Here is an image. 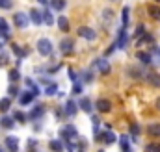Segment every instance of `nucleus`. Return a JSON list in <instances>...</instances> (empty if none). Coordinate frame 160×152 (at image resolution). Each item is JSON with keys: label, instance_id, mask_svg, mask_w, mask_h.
<instances>
[{"label": "nucleus", "instance_id": "e433bc0d", "mask_svg": "<svg viewBox=\"0 0 160 152\" xmlns=\"http://www.w3.org/2000/svg\"><path fill=\"white\" fill-rule=\"evenodd\" d=\"M19 95V87L13 83V85H9V89H8V97H17Z\"/></svg>", "mask_w": 160, "mask_h": 152}, {"label": "nucleus", "instance_id": "f03ea898", "mask_svg": "<svg viewBox=\"0 0 160 152\" xmlns=\"http://www.w3.org/2000/svg\"><path fill=\"white\" fill-rule=\"evenodd\" d=\"M38 52H39L41 56H50L52 54V43H50V39L43 37L38 41Z\"/></svg>", "mask_w": 160, "mask_h": 152}, {"label": "nucleus", "instance_id": "f704fd0d", "mask_svg": "<svg viewBox=\"0 0 160 152\" xmlns=\"http://www.w3.org/2000/svg\"><path fill=\"white\" fill-rule=\"evenodd\" d=\"M13 7V0H0V9H11Z\"/></svg>", "mask_w": 160, "mask_h": 152}, {"label": "nucleus", "instance_id": "de8ad7c7", "mask_svg": "<svg viewBox=\"0 0 160 152\" xmlns=\"http://www.w3.org/2000/svg\"><path fill=\"white\" fill-rule=\"evenodd\" d=\"M155 106H157V110H160V97L157 98V102H155Z\"/></svg>", "mask_w": 160, "mask_h": 152}, {"label": "nucleus", "instance_id": "a18cd8bd", "mask_svg": "<svg viewBox=\"0 0 160 152\" xmlns=\"http://www.w3.org/2000/svg\"><path fill=\"white\" fill-rule=\"evenodd\" d=\"M8 63V56L6 54H0V65H6Z\"/></svg>", "mask_w": 160, "mask_h": 152}, {"label": "nucleus", "instance_id": "9b49d317", "mask_svg": "<svg viewBox=\"0 0 160 152\" xmlns=\"http://www.w3.org/2000/svg\"><path fill=\"white\" fill-rule=\"evenodd\" d=\"M95 108H97L101 113H108V112L112 110V104H110V100H106V98H99V100L95 102Z\"/></svg>", "mask_w": 160, "mask_h": 152}, {"label": "nucleus", "instance_id": "4468645a", "mask_svg": "<svg viewBox=\"0 0 160 152\" xmlns=\"http://www.w3.org/2000/svg\"><path fill=\"white\" fill-rule=\"evenodd\" d=\"M15 122H17V121H15L13 117H8V115H2V117H0V126H2L4 130H11Z\"/></svg>", "mask_w": 160, "mask_h": 152}, {"label": "nucleus", "instance_id": "1a4fd4ad", "mask_svg": "<svg viewBox=\"0 0 160 152\" xmlns=\"http://www.w3.org/2000/svg\"><path fill=\"white\" fill-rule=\"evenodd\" d=\"M97 139H99V141H102V143H106V145H112L118 137H116V134H114V132L106 130V132H102V134H97Z\"/></svg>", "mask_w": 160, "mask_h": 152}, {"label": "nucleus", "instance_id": "5701e85b", "mask_svg": "<svg viewBox=\"0 0 160 152\" xmlns=\"http://www.w3.org/2000/svg\"><path fill=\"white\" fill-rule=\"evenodd\" d=\"M58 28L62 30V32H69V19L67 17H58Z\"/></svg>", "mask_w": 160, "mask_h": 152}, {"label": "nucleus", "instance_id": "2f4dec72", "mask_svg": "<svg viewBox=\"0 0 160 152\" xmlns=\"http://www.w3.org/2000/svg\"><path fill=\"white\" fill-rule=\"evenodd\" d=\"M145 43H153V36L151 34H143L142 37L138 39V45H145Z\"/></svg>", "mask_w": 160, "mask_h": 152}, {"label": "nucleus", "instance_id": "393cba45", "mask_svg": "<svg viewBox=\"0 0 160 152\" xmlns=\"http://www.w3.org/2000/svg\"><path fill=\"white\" fill-rule=\"evenodd\" d=\"M11 50H13V52L17 54V58H19V59H22V58H24V56L28 54V50H22V48H21L19 45H17V43H11Z\"/></svg>", "mask_w": 160, "mask_h": 152}, {"label": "nucleus", "instance_id": "7ed1b4c3", "mask_svg": "<svg viewBox=\"0 0 160 152\" xmlns=\"http://www.w3.org/2000/svg\"><path fill=\"white\" fill-rule=\"evenodd\" d=\"M60 135H62V139H65V141H71V139H75V137L78 135V132H77V126H73V124H65V126L62 128Z\"/></svg>", "mask_w": 160, "mask_h": 152}, {"label": "nucleus", "instance_id": "a211bd4d", "mask_svg": "<svg viewBox=\"0 0 160 152\" xmlns=\"http://www.w3.org/2000/svg\"><path fill=\"white\" fill-rule=\"evenodd\" d=\"M43 24H47V26H52L54 24V17H52V11L50 9H43Z\"/></svg>", "mask_w": 160, "mask_h": 152}, {"label": "nucleus", "instance_id": "dca6fc26", "mask_svg": "<svg viewBox=\"0 0 160 152\" xmlns=\"http://www.w3.org/2000/svg\"><path fill=\"white\" fill-rule=\"evenodd\" d=\"M147 11H149V17H151V19L160 21V6H157V4H149V6H147Z\"/></svg>", "mask_w": 160, "mask_h": 152}, {"label": "nucleus", "instance_id": "f3484780", "mask_svg": "<svg viewBox=\"0 0 160 152\" xmlns=\"http://www.w3.org/2000/svg\"><path fill=\"white\" fill-rule=\"evenodd\" d=\"M78 108L82 110V112L89 113V112L93 110V104H91V100H89V98H80V100H78Z\"/></svg>", "mask_w": 160, "mask_h": 152}, {"label": "nucleus", "instance_id": "58836bf2", "mask_svg": "<svg viewBox=\"0 0 160 152\" xmlns=\"http://www.w3.org/2000/svg\"><path fill=\"white\" fill-rule=\"evenodd\" d=\"M143 34H145V26H143V24H140V26L136 28V34H134V39H140L142 36H143Z\"/></svg>", "mask_w": 160, "mask_h": 152}, {"label": "nucleus", "instance_id": "6e6552de", "mask_svg": "<svg viewBox=\"0 0 160 152\" xmlns=\"http://www.w3.org/2000/svg\"><path fill=\"white\" fill-rule=\"evenodd\" d=\"M60 50H62V54H71L75 50V41L73 39H62L60 41Z\"/></svg>", "mask_w": 160, "mask_h": 152}, {"label": "nucleus", "instance_id": "423d86ee", "mask_svg": "<svg viewBox=\"0 0 160 152\" xmlns=\"http://www.w3.org/2000/svg\"><path fill=\"white\" fill-rule=\"evenodd\" d=\"M78 110L80 108H78V102H77V100L69 98V100L65 102V115H67V117H75Z\"/></svg>", "mask_w": 160, "mask_h": 152}, {"label": "nucleus", "instance_id": "bb28decb", "mask_svg": "<svg viewBox=\"0 0 160 152\" xmlns=\"http://www.w3.org/2000/svg\"><path fill=\"white\" fill-rule=\"evenodd\" d=\"M136 58H138L142 63H145V65H149V63H151V54H149V52H138V54H136Z\"/></svg>", "mask_w": 160, "mask_h": 152}, {"label": "nucleus", "instance_id": "3c124183", "mask_svg": "<svg viewBox=\"0 0 160 152\" xmlns=\"http://www.w3.org/2000/svg\"><path fill=\"white\" fill-rule=\"evenodd\" d=\"M97 152H104V150H97Z\"/></svg>", "mask_w": 160, "mask_h": 152}, {"label": "nucleus", "instance_id": "0eeeda50", "mask_svg": "<svg viewBox=\"0 0 160 152\" xmlns=\"http://www.w3.org/2000/svg\"><path fill=\"white\" fill-rule=\"evenodd\" d=\"M4 145H6V149H8L9 152L19 150V139H17L15 135H8V137L4 139Z\"/></svg>", "mask_w": 160, "mask_h": 152}, {"label": "nucleus", "instance_id": "6ab92c4d", "mask_svg": "<svg viewBox=\"0 0 160 152\" xmlns=\"http://www.w3.org/2000/svg\"><path fill=\"white\" fill-rule=\"evenodd\" d=\"M48 4H50V7H52L54 11H62V9H65V6H67L65 0H48Z\"/></svg>", "mask_w": 160, "mask_h": 152}, {"label": "nucleus", "instance_id": "49530a36", "mask_svg": "<svg viewBox=\"0 0 160 152\" xmlns=\"http://www.w3.org/2000/svg\"><path fill=\"white\" fill-rule=\"evenodd\" d=\"M54 113H56V119H62V110H60V108H56Z\"/></svg>", "mask_w": 160, "mask_h": 152}, {"label": "nucleus", "instance_id": "c756f323", "mask_svg": "<svg viewBox=\"0 0 160 152\" xmlns=\"http://www.w3.org/2000/svg\"><path fill=\"white\" fill-rule=\"evenodd\" d=\"M121 22H123V28L128 26V7H127V6H125L123 11H121Z\"/></svg>", "mask_w": 160, "mask_h": 152}, {"label": "nucleus", "instance_id": "5fc2aeb1", "mask_svg": "<svg viewBox=\"0 0 160 152\" xmlns=\"http://www.w3.org/2000/svg\"><path fill=\"white\" fill-rule=\"evenodd\" d=\"M158 56H160V50H158Z\"/></svg>", "mask_w": 160, "mask_h": 152}, {"label": "nucleus", "instance_id": "4be33fe9", "mask_svg": "<svg viewBox=\"0 0 160 152\" xmlns=\"http://www.w3.org/2000/svg\"><path fill=\"white\" fill-rule=\"evenodd\" d=\"M11 108V97H4L0 98V113H6Z\"/></svg>", "mask_w": 160, "mask_h": 152}, {"label": "nucleus", "instance_id": "c9c22d12", "mask_svg": "<svg viewBox=\"0 0 160 152\" xmlns=\"http://www.w3.org/2000/svg\"><path fill=\"white\" fill-rule=\"evenodd\" d=\"M145 150L147 152H160V145L158 143H149V145L145 147Z\"/></svg>", "mask_w": 160, "mask_h": 152}, {"label": "nucleus", "instance_id": "39448f33", "mask_svg": "<svg viewBox=\"0 0 160 152\" xmlns=\"http://www.w3.org/2000/svg\"><path fill=\"white\" fill-rule=\"evenodd\" d=\"M34 98H36V95L28 89V91H22L21 95H19V104L21 106H30L32 102H34Z\"/></svg>", "mask_w": 160, "mask_h": 152}, {"label": "nucleus", "instance_id": "aec40b11", "mask_svg": "<svg viewBox=\"0 0 160 152\" xmlns=\"http://www.w3.org/2000/svg\"><path fill=\"white\" fill-rule=\"evenodd\" d=\"M145 78H147V82H149L153 87H160V74L158 73H149Z\"/></svg>", "mask_w": 160, "mask_h": 152}, {"label": "nucleus", "instance_id": "cd10ccee", "mask_svg": "<svg viewBox=\"0 0 160 152\" xmlns=\"http://www.w3.org/2000/svg\"><path fill=\"white\" fill-rule=\"evenodd\" d=\"M56 93H58V83H48V85L45 87V95L52 97V95H56Z\"/></svg>", "mask_w": 160, "mask_h": 152}, {"label": "nucleus", "instance_id": "4c0bfd02", "mask_svg": "<svg viewBox=\"0 0 160 152\" xmlns=\"http://www.w3.org/2000/svg\"><path fill=\"white\" fill-rule=\"evenodd\" d=\"M19 78H21V74H19V71L17 69H13V71H9V80L15 83V82H19Z\"/></svg>", "mask_w": 160, "mask_h": 152}, {"label": "nucleus", "instance_id": "412c9836", "mask_svg": "<svg viewBox=\"0 0 160 152\" xmlns=\"http://www.w3.org/2000/svg\"><path fill=\"white\" fill-rule=\"evenodd\" d=\"M48 147H50L52 152H63L65 150V149H63V143H62L60 139H52V141L48 143Z\"/></svg>", "mask_w": 160, "mask_h": 152}, {"label": "nucleus", "instance_id": "603ef678", "mask_svg": "<svg viewBox=\"0 0 160 152\" xmlns=\"http://www.w3.org/2000/svg\"><path fill=\"white\" fill-rule=\"evenodd\" d=\"M77 152H84V150H77Z\"/></svg>", "mask_w": 160, "mask_h": 152}, {"label": "nucleus", "instance_id": "9d476101", "mask_svg": "<svg viewBox=\"0 0 160 152\" xmlns=\"http://www.w3.org/2000/svg\"><path fill=\"white\" fill-rule=\"evenodd\" d=\"M93 65H95L102 74H108V73H110V63L106 61V58H99V59H95Z\"/></svg>", "mask_w": 160, "mask_h": 152}, {"label": "nucleus", "instance_id": "79ce46f5", "mask_svg": "<svg viewBox=\"0 0 160 152\" xmlns=\"http://www.w3.org/2000/svg\"><path fill=\"white\" fill-rule=\"evenodd\" d=\"M130 76H134V78H142V71H138V69H130Z\"/></svg>", "mask_w": 160, "mask_h": 152}, {"label": "nucleus", "instance_id": "2eb2a0df", "mask_svg": "<svg viewBox=\"0 0 160 152\" xmlns=\"http://www.w3.org/2000/svg\"><path fill=\"white\" fill-rule=\"evenodd\" d=\"M43 115H45V106H36V108L28 113V119H30V121H38Z\"/></svg>", "mask_w": 160, "mask_h": 152}, {"label": "nucleus", "instance_id": "c03bdc74", "mask_svg": "<svg viewBox=\"0 0 160 152\" xmlns=\"http://www.w3.org/2000/svg\"><path fill=\"white\" fill-rule=\"evenodd\" d=\"M93 80V74H91V71H86V74H84V82H91Z\"/></svg>", "mask_w": 160, "mask_h": 152}, {"label": "nucleus", "instance_id": "7c9ffc66", "mask_svg": "<svg viewBox=\"0 0 160 152\" xmlns=\"http://www.w3.org/2000/svg\"><path fill=\"white\" fill-rule=\"evenodd\" d=\"M147 134H151V135H160V124H149V126H147Z\"/></svg>", "mask_w": 160, "mask_h": 152}, {"label": "nucleus", "instance_id": "f257e3e1", "mask_svg": "<svg viewBox=\"0 0 160 152\" xmlns=\"http://www.w3.org/2000/svg\"><path fill=\"white\" fill-rule=\"evenodd\" d=\"M28 22H30L28 13H24V11H17V13H13V24H15L17 28L24 30V28H28Z\"/></svg>", "mask_w": 160, "mask_h": 152}, {"label": "nucleus", "instance_id": "20e7f679", "mask_svg": "<svg viewBox=\"0 0 160 152\" xmlns=\"http://www.w3.org/2000/svg\"><path fill=\"white\" fill-rule=\"evenodd\" d=\"M78 36L82 39H86V41H93V39L97 37L95 30H93V28H89V26H80V28H78Z\"/></svg>", "mask_w": 160, "mask_h": 152}, {"label": "nucleus", "instance_id": "ea45409f", "mask_svg": "<svg viewBox=\"0 0 160 152\" xmlns=\"http://www.w3.org/2000/svg\"><path fill=\"white\" fill-rule=\"evenodd\" d=\"M130 134L134 135V139H136V135L140 134V126H138L136 122H132V124H130Z\"/></svg>", "mask_w": 160, "mask_h": 152}, {"label": "nucleus", "instance_id": "37998d69", "mask_svg": "<svg viewBox=\"0 0 160 152\" xmlns=\"http://www.w3.org/2000/svg\"><path fill=\"white\" fill-rule=\"evenodd\" d=\"M77 78H78V74H77L73 69H69V80H71V82H77Z\"/></svg>", "mask_w": 160, "mask_h": 152}, {"label": "nucleus", "instance_id": "864d4df0", "mask_svg": "<svg viewBox=\"0 0 160 152\" xmlns=\"http://www.w3.org/2000/svg\"><path fill=\"white\" fill-rule=\"evenodd\" d=\"M0 48H2V43H0Z\"/></svg>", "mask_w": 160, "mask_h": 152}, {"label": "nucleus", "instance_id": "473e14b6", "mask_svg": "<svg viewBox=\"0 0 160 152\" xmlns=\"http://www.w3.org/2000/svg\"><path fill=\"white\" fill-rule=\"evenodd\" d=\"M82 91H84V85H82L80 82H75V83H73V89H71V93H73V95H80Z\"/></svg>", "mask_w": 160, "mask_h": 152}, {"label": "nucleus", "instance_id": "a878e982", "mask_svg": "<svg viewBox=\"0 0 160 152\" xmlns=\"http://www.w3.org/2000/svg\"><path fill=\"white\" fill-rule=\"evenodd\" d=\"M26 87H28V89H30V91H32V93H34L36 97H38V95L41 93L39 87H38V83H36V82H34L32 78H26Z\"/></svg>", "mask_w": 160, "mask_h": 152}, {"label": "nucleus", "instance_id": "b1692460", "mask_svg": "<svg viewBox=\"0 0 160 152\" xmlns=\"http://www.w3.org/2000/svg\"><path fill=\"white\" fill-rule=\"evenodd\" d=\"M119 145H121V152H132L130 143H128V137H127V135H121V137H119Z\"/></svg>", "mask_w": 160, "mask_h": 152}, {"label": "nucleus", "instance_id": "8fccbe9b", "mask_svg": "<svg viewBox=\"0 0 160 152\" xmlns=\"http://www.w3.org/2000/svg\"><path fill=\"white\" fill-rule=\"evenodd\" d=\"M0 152H4V150H2V147H0Z\"/></svg>", "mask_w": 160, "mask_h": 152}, {"label": "nucleus", "instance_id": "72a5a7b5", "mask_svg": "<svg viewBox=\"0 0 160 152\" xmlns=\"http://www.w3.org/2000/svg\"><path fill=\"white\" fill-rule=\"evenodd\" d=\"M26 117H28V115H24L22 112H15V113H13V119H15L17 122H24V121H26Z\"/></svg>", "mask_w": 160, "mask_h": 152}, {"label": "nucleus", "instance_id": "c85d7f7f", "mask_svg": "<svg viewBox=\"0 0 160 152\" xmlns=\"http://www.w3.org/2000/svg\"><path fill=\"white\" fill-rule=\"evenodd\" d=\"M0 34H2V37H8V34H9V26L2 17H0Z\"/></svg>", "mask_w": 160, "mask_h": 152}, {"label": "nucleus", "instance_id": "a19ab883", "mask_svg": "<svg viewBox=\"0 0 160 152\" xmlns=\"http://www.w3.org/2000/svg\"><path fill=\"white\" fill-rule=\"evenodd\" d=\"M65 147H67V149H65L67 152H77V145H75L73 141H67V145H65Z\"/></svg>", "mask_w": 160, "mask_h": 152}, {"label": "nucleus", "instance_id": "09e8293b", "mask_svg": "<svg viewBox=\"0 0 160 152\" xmlns=\"http://www.w3.org/2000/svg\"><path fill=\"white\" fill-rule=\"evenodd\" d=\"M155 2H157V4H160V0H155Z\"/></svg>", "mask_w": 160, "mask_h": 152}, {"label": "nucleus", "instance_id": "f8f14e48", "mask_svg": "<svg viewBox=\"0 0 160 152\" xmlns=\"http://www.w3.org/2000/svg\"><path fill=\"white\" fill-rule=\"evenodd\" d=\"M127 41H128V36H127V28H123V26H121L119 34H118L116 46H118V48H125V46H127Z\"/></svg>", "mask_w": 160, "mask_h": 152}, {"label": "nucleus", "instance_id": "ddd939ff", "mask_svg": "<svg viewBox=\"0 0 160 152\" xmlns=\"http://www.w3.org/2000/svg\"><path fill=\"white\" fill-rule=\"evenodd\" d=\"M28 17H30V22H34L36 26H41L43 24V15H41V11H38V9H30Z\"/></svg>", "mask_w": 160, "mask_h": 152}]
</instances>
